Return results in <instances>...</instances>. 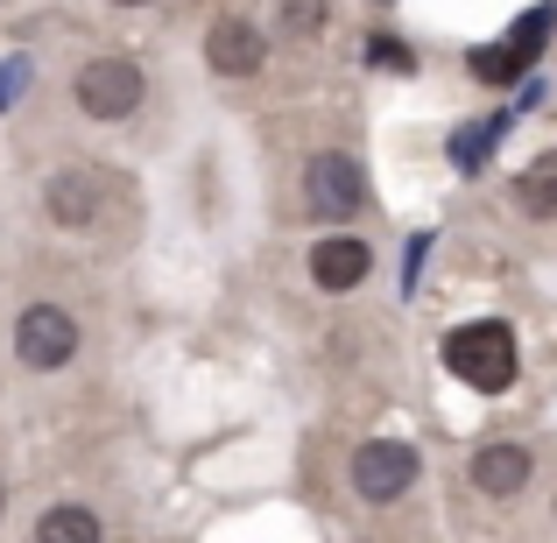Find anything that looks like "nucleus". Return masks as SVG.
<instances>
[{"instance_id":"f257e3e1","label":"nucleus","mask_w":557,"mask_h":543,"mask_svg":"<svg viewBox=\"0 0 557 543\" xmlns=\"http://www.w3.org/2000/svg\"><path fill=\"white\" fill-rule=\"evenodd\" d=\"M437 360L459 388L473 395H508L516 388V367H522V346H516V325L508 318H466L437 340Z\"/></svg>"},{"instance_id":"f03ea898","label":"nucleus","mask_w":557,"mask_h":543,"mask_svg":"<svg viewBox=\"0 0 557 543\" xmlns=\"http://www.w3.org/2000/svg\"><path fill=\"white\" fill-rule=\"evenodd\" d=\"M71 107L92 127H127L141 107H149V71L127 50H92L78 71H71Z\"/></svg>"},{"instance_id":"7ed1b4c3","label":"nucleus","mask_w":557,"mask_h":543,"mask_svg":"<svg viewBox=\"0 0 557 543\" xmlns=\"http://www.w3.org/2000/svg\"><path fill=\"white\" fill-rule=\"evenodd\" d=\"M107 163H57L50 177L36 184V212L42 226L71 233V240H92V233H107Z\"/></svg>"},{"instance_id":"20e7f679","label":"nucleus","mask_w":557,"mask_h":543,"mask_svg":"<svg viewBox=\"0 0 557 543\" xmlns=\"http://www.w3.org/2000/svg\"><path fill=\"white\" fill-rule=\"evenodd\" d=\"M417 480H423V452L409 437H368L346 459V488H354L360 508H395Z\"/></svg>"},{"instance_id":"39448f33","label":"nucleus","mask_w":557,"mask_h":543,"mask_svg":"<svg viewBox=\"0 0 557 543\" xmlns=\"http://www.w3.org/2000/svg\"><path fill=\"white\" fill-rule=\"evenodd\" d=\"M14 360L28 367V374H64L71 360H78V346H85V325L78 318L64 311V304H22V311H14Z\"/></svg>"},{"instance_id":"423d86ee","label":"nucleus","mask_w":557,"mask_h":543,"mask_svg":"<svg viewBox=\"0 0 557 543\" xmlns=\"http://www.w3.org/2000/svg\"><path fill=\"white\" fill-rule=\"evenodd\" d=\"M368 170H360V156L346 149H318L311 163H304V212L318 219V226H346V219L368 212Z\"/></svg>"},{"instance_id":"0eeeda50","label":"nucleus","mask_w":557,"mask_h":543,"mask_svg":"<svg viewBox=\"0 0 557 543\" xmlns=\"http://www.w3.org/2000/svg\"><path fill=\"white\" fill-rule=\"evenodd\" d=\"M205 64H212V78H261V64H269V28L247 22V14H219V22L205 28Z\"/></svg>"},{"instance_id":"6e6552de","label":"nucleus","mask_w":557,"mask_h":543,"mask_svg":"<svg viewBox=\"0 0 557 543\" xmlns=\"http://www.w3.org/2000/svg\"><path fill=\"white\" fill-rule=\"evenodd\" d=\"M536 473V452L516 445V437H494V445H480L473 459H466V488L480 494V502H516L522 488H530Z\"/></svg>"},{"instance_id":"1a4fd4ad","label":"nucleus","mask_w":557,"mask_h":543,"mask_svg":"<svg viewBox=\"0 0 557 543\" xmlns=\"http://www.w3.org/2000/svg\"><path fill=\"white\" fill-rule=\"evenodd\" d=\"M368 275H374V247L360 233H325L311 247V289H325V297H354Z\"/></svg>"},{"instance_id":"9d476101","label":"nucleus","mask_w":557,"mask_h":543,"mask_svg":"<svg viewBox=\"0 0 557 543\" xmlns=\"http://www.w3.org/2000/svg\"><path fill=\"white\" fill-rule=\"evenodd\" d=\"M508 198H516L522 219H557V149H544L530 170H516Z\"/></svg>"},{"instance_id":"9b49d317","label":"nucleus","mask_w":557,"mask_h":543,"mask_svg":"<svg viewBox=\"0 0 557 543\" xmlns=\"http://www.w3.org/2000/svg\"><path fill=\"white\" fill-rule=\"evenodd\" d=\"M36 536L42 543H99V536H107V522H99L85 502H57V508H42V516H36Z\"/></svg>"},{"instance_id":"f8f14e48","label":"nucleus","mask_w":557,"mask_h":543,"mask_svg":"<svg viewBox=\"0 0 557 543\" xmlns=\"http://www.w3.org/2000/svg\"><path fill=\"white\" fill-rule=\"evenodd\" d=\"M325 28H332V0H275V36L318 42Z\"/></svg>"},{"instance_id":"ddd939ff","label":"nucleus","mask_w":557,"mask_h":543,"mask_svg":"<svg viewBox=\"0 0 557 543\" xmlns=\"http://www.w3.org/2000/svg\"><path fill=\"white\" fill-rule=\"evenodd\" d=\"M522 71V57L508 50V42H487V50H473V78H487V85H508Z\"/></svg>"},{"instance_id":"4468645a","label":"nucleus","mask_w":557,"mask_h":543,"mask_svg":"<svg viewBox=\"0 0 557 543\" xmlns=\"http://www.w3.org/2000/svg\"><path fill=\"white\" fill-rule=\"evenodd\" d=\"M368 64H374V71H395V78H409V71H417V57H409L403 36H368Z\"/></svg>"},{"instance_id":"2eb2a0df","label":"nucleus","mask_w":557,"mask_h":543,"mask_svg":"<svg viewBox=\"0 0 557 543\" xmlns=\"http://www.w3.org/2000/svg\"><path fill=\"white\" fill-rule=\"evenodd\" d=\"M107 8H149V0H107Z\"/></svg>"},{"instance_id":"dca6fc26","label":"nucleus","mask_w":557,"mask_h":543,"mask_svg":"<svg viewBox=\"0 0 557 543\" xmlns=\"http://www.w3.org/2000/svg\"><path fill=\"white\" fill-rule=\"evenodd\" d=\"M0 508H8V488H0Z\"/></svg>"}]
</instances>
